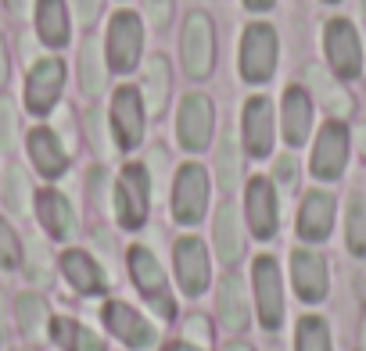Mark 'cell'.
Masks as SVG:
<instances>
[{
	"mask_svg": "<svg viewBox=\"0 0 366 351\" xmlns=\"http://www.w3.org/2000/svg\"><path fill=\"white\" fill-rule=\"evenodd\" d=\"M345 161H348V129L334 118L320 129L309 168H312L316 180H337V176L345 172Z\"/></svg>",
	"mask_w": 366,
	"mask_h": 351,
	"instance_id": "30bf717a",
	"label": "cell"
},
{
	"mask_svg": "<svg viewBox=\"0 0 366 351\" xmlns=\"http://www.w3.org/2000/svg\"><path fill=\"white\" fill-rule=\"evenodd\" d=\"M19 262H22V244L8 226V219H0V269H19Z\"/></svg>",
	"mask_w": 366,
	"mask_h": 351,
	"instance_id": "d590c367",
	"label": "cell"
},
{
	"mask_svg": "<svg viewBox=\"0 0 366 351\" xmlns=\"http://www.w3.org/2000/svg\"><path fill=\"white\" fill-rule=\"evenodd\" d=\"M334 226V198L327 190H309L298 212V237L302 240H327Z\"/></svg>",
	"mask_w": 366,
	"mask_h": 351,
	"instance_id": "ffe728a7",
	"label": "cell"
},
{
	"mask_svg": "<svg viewBox=\"0 0 366 351\" xmlns=\"http://www.w3.org/2000/svg\"><path fill=\"white\" fill-rule=\"evenodd\" d=\"M212 240H216V255H219L223 265L241 262V255H244V230H241V212L234 208V201H223L216 208Z\"/></svg>",
	"mask_w": 366,
	"mask_h": 351,
	"instance_id": "d6986e66",
	"label": "cell"
},
{
	"mask_svg": "<svg viewBox=\"0 0 366 351\" xmlns=\"http://www.w3.org/2000/svg\"><path fill=\"white\" fill-rule=\"evenodd\" d=\"M72 4H76V15H79L83 26H90L101 15V0H72Z\"/></svg>",
	"mask_w": 366,
	"mask_h": 351,
	"instance_id": "60d3db41",
	"label": "cell"
},
{
	"mask_svg": "<svg viewBox=\"0 0 366 351\" xmlns=\"http://www.w3.org/2000/svg\"><path fill=\"white\" fill-rule=\"evenodd\" d=\"M165 351H205V347H198V344H191V340H176V344H169Z\"/></svg>",
	"mask_w": 366,
	"mask_h": 351,
	"instance_id": "ee69618b",
	"label": "cell"
},
{
	"mask_svg": "<svg viewBox=\"0 0 366 351\" xmlns=\"http://www.w3.org/2000/svg\"><path fill=\"white\" fill-rule=\"evenodd\" d=\"M51 337L58 340V347L65 351H104L101 337L86 326H79L76 319H54L51 322Z\"/></svg>",
	"mask_w": 366,
	"mask_h": 351,
	"instance_id": "f1b7e54d",
	"label": "cell"
},
{
	"mask_svg": "<svg viewBox=\"0 0 366 351\" xmlns=\"http://www.w3.org/2000/svg\"><path fill=\"white\" fill-rule=\"evenodd\" d=\"M0 340H4V301H0Z\"/></svg>",
	"mask_w": 366,
	"mask_h": 351,
	"instance_id": "c3c4849f",
	"label": "cell"
},
{
	"mask_svg": "<svg viewBox=\"0 0 366 351\" xmlns=\"http://www.w3.org/2000/svg\"><path fill=\"white\" fill-rule=\"evenodd\" d=\"M104 83H108V68L101 58V44H97V36H86L79 47V86L86 97H97V93H104Z\"/></svg>",
	"mask_w": 366,
	"mask_h": 351,
	"instance_id": "484cf974",
	"label": "cell"
},
{
	"mask_svg": "<svg viewBox=\"0 0 366 351\" xmlns=\"http://www.w3.org/2000/svg\"><path fill=\"white\" fill-rule=\"evenodd\" d=\"M273 180H277V187H284V190H291V187L298 183V165H295L291 154H280V158H277V165H273Z\"/></svg>",
	"mask_w": 366,
	"mask_h": 351,
	"instance_id": "74e56055",
	"label": "cell"
},
{
	"mask_svg": "<svg viewBox=\"0 0 366 351\" xmlns=\"http://www.w3.org/2000/svg\"><path fill=\"white\" fill-rule=\"evenodd\" d=\"M280 126H284V140L291 147H302L309 140L312 129V101L302 86H287L284 90V104H280Z\"/></svg>",
	"mask_w": 366,
	"mask_h": 351,
	"instance_id": "ac0fdd59",
	"label": "cell"
},
{
	"mask_svg": "<svg viewBox=\"0 0 366 351\" xmlns=\"http://www.w3.org/2000/svg\"><path fill=\"white\" fill-rule=\"evenodd\" d=\"M295 351H330V330L323 319L316 315H305L298 322V333H295Z\"/></svg>",
	"mask_w": 366,
	"mask_h": 351,
	"instance_id": "1f68e13d",
	"label": "cell"
},
{
	"mask_svg": "<svg viewBox=\"0 0 366 351\" xmlns=\"http://www.w3.org/2000/svg\"><path fill=\"white\" fill-rule=\"evenodd\" d=\"M359 147H362V154H366V126L359 129Z\"/></svg>",
	"mask_w": 366,
	"mask_h": 351,
	"instance_id": "681fc988",
	"label": "cell"
},
{
	"mask_svg": "<svg viewBox=\"0 0 366 351\" xmlns=\"http://www.w3.org/2000/svg\"><path fill=\"white\" fill-rule=\"evenodd\" d=\"M277 68V33L266 22H252L241 40V76L244 83H266Z\"/></svg>",
	"mask_w": 366,
	"mask_h": 351,
	"instance_id": "5b68a950",
	"label": "cell"
},
{
	"mask_svg": "<svg viewBox=\"0 0 366 351\" xmlns=\"http://www.w3.org/2000/svg\"><path fill=\"white\" fill-rule=\"evenodd\" d=\"M216 305H219V319H223L227 330H244V326H248V297H244L241 276L227 273V276L219 280Z\"/></svg>",
	"mask_w": 366,
	"mask_h": 351,
	"instance_id": "603a6c76",
	"label": "cell"
},
{
	"mask_svg": "<svg viewBox=\"0 0 366 351\" xmlns=\"http://www.w3.org/2000/svg\"><path fill=\"white\" fill-rule=\"evenodd\" d=\"M86 122H90V136H94V143H97L101 151H108V140H104V126H101V115H97V111H90V115H86Z\"/></svg>",
	"mask_w": 366,
	"mask_h": 351,
	"instance_id": "b9f144b4",
	"label": "cell"
},
{
	"mask_svg": "<svg viewBox=\"0 0 366 351\" xmlns=\"http://www.w3.org/2000/svg\"><path fill=\"white\" fill-rule=\"evenodd\" d=\"M305 79H309V86L316 90L320 104H323L334 118H345V115L352 111V97H348V93H345V90H341V86H337L320 65H309V68H305Z\"/></svg>",
	"mask_w": 366,
	"mask_h": 351,
	"instance_id": "4316f807",
	"label": "cell"
},
{
	"mask_svg": "<svg viewBox=\"0 0 366 351\" xmlns=\"http://www.w3.org/2000/svg\"><path fill=\"white\" fill-rule=\"evenodd\" d=\"M15 312H19V326H22L29 337H40V333H44V326H47V305H44V297L22 294L19 305H15Z\"/></svg>",
	"mask_w": 366,
	"mask_h": 351,
	"instance_id": "d6a6232c",
	"label": "cell"
},
{
	"mask_svg": "<svg viewBox=\"0 0 366 351\" xmlns=\"http://www.w3.org/2000/svg\"><path fill=\"white\" fill-rule=\"evenodd\" d=\"M244 215H248V226L259 240H269L277 233V190L269 180L255 176L248 183V194H244Z\"/></svg>",
	"mask_w": 366,
	"mask_h": 351,
	"instance_id": "9a60e30c",
	"label": "cell"
},
{
	"mask_svg": "<svg viewBox=\"0 0 366 351\" xmlns=\"http://www.w3.org/2000/svg\"><path fill=\"white\" fill-rule=\"evenodd\" d=\"M359 344H362V351H366V315H362V333H359Z\"/></svg>",
	"mask_w": 366,
	"mask_h": 351,
	"instance_id": "f907efd6",
	"label": "cell"
},
{
	"mask_svg": "<svg viewBox=\"0 0 366 351\" xmlns=\"http://www.w3.org/2000/svg\"><path fill=\"white\" fill-rule=\"evenodd\" d=\"M108 65L115 72H133L137 61H140V51H144V26L133 11H119L112 22H108Z\"/></svg>",
	"mask_w": 366,
	"mask_h": 351,
	"instance_id": "8992f818",
	"label": "cell"
},
{
	"mask_svg": "<svg viewBox=\"0 0 366 351\" xmlns=\"http://www.w3.org/2000/svg\"><path fill=\"white\" fill-rule=\"evenodd\" d=\"M8 83V51H4V40H0V86Z\"/></svg>",
	"mask_w": 366,
	"mask_h": 351,
	"instance_id": "7bdbcfd3",
	"label": "cell"
},
{
	"mask_svg": "<svg viewBox=\"0 0 366 351\" xmlns=\"http://www.w3.org/2000/svg\"><path fill=\"white\" fill-rule=\"evenodd\" d=\"M227 351H252L244 340H234V344H227Z\"/></svg>",
	"mask_w": 366,
	"mask_h": 351,
	"instance_id": "7dc6e473",
	"label": "cell"
},
{
	"mask_svg": "<svg viewBox=\"0 0 366 351\" xmlns=\"http://www.w3.org/2000/svg\"><path fill=\"white\" fill-rule=\"evenodd\" d=\"M345 240H348V251L366 258V201L359 194L348 198V215H345Z\"/></svg>",
	"mask_w": 366,
	"mask_h": 351,
	"instance_id": "4dcf8cb0",
	"label": "cell"
},
{
	"mask_svg": "<svg viewBox=\"0 0 366 351\" xmlns=\"http://www.w3.org/2000/svg\"><path fill=\"white\" fill-rule=\"evenodd\" d=\"M252 283H255V305H259V322L266 330H277L284 319V283H280V265L277 258L262 255L252 265Z\"/></svg>",
	"mask_w": 366,
	"mask_h": 351,
	"instance_id": "ba28073f",
	"label": "cell"
},
{
	"mask_svg": "<svg viewBox=\"0 0 366 351\" xmlns=\"http://www.w3.org/2000/svg\"><path fill=\"white\" fill-rule=\"evenodd\" d=\"M216 180H219L223 194H234L241 183V151L230 133L219 140V151H216Z\"/></svg>",
	"mask_w": 366,
	"mask_h": 351,
	"instance_id": "f546056e",
	"label": "cell"
},
{
	"mask_svg": "<svg viewBox=\"0 0 366 351\" xmlns=\"http://www.w3.org/2000/svg\"><path fill=\"white\" fill-rule=\"evenodd\" d=\"M26 273L33 283H51V273H54V262H51V251L44 240L29 237V248H26Z\"/></svg>",
	"mask_w": 366,
	"mask_h": 351,
	"instance_id": "e575fe53",
	"label": "cell"
},
{
	"mask_svg": "<svg viewBox=\"0 0 366 351\" xmlns=\"http://www.w3.org/2000/svg\"><path fill=\"white\" fill-rule=\"evenodd\" d=\"M29 4H33V0H8V8L15 15H29Z\"/></svg>",
	"mask_w": 366,
	"mask_h": 351,
	"instance_id": "bcb514c9",
	"label": "cell"
},
{
	"mask_svg": "<svg viewBox=\"0 0 366 351\" xmlns=\"http://www.w3.org/2000/svg\"><path fill=\"white\" fill-rule=\"evenodd\" d=\"M129 276H133L137 290L154 305V312H158L162 319H172V315H176V301H172V294H169L165 273H162L158 258H154L147 248H140V244L129 248Z\"/></svg>",
	"mask_w": 366,
	"mask_h": 351,
	"instance_id": "277c9868",
	"label": "cell"
},
{
	"mask_svg": "<svg viewBox=\"0 0 366 351\" xmlns=\"http://www.w3.org/2000/svg\"><path fill=\"white\" fill-rule=\"evenodd\" d=\"M151 208V180L144 165H126L115 183V215L126 230H140Z\"/></svg>",
	"mask_w": 366,
	"mask_h": 351,
	"instance_id": "7a4b0ae2",
	"label": "cell"
},
{
	"mask_svg": "<svg viewBox=\"0 0 366 351\" xmlns=\"http://www.w3.org/2000/svg\"><path fill=\"white\" fill-rule=\"evenodd\" d=\"M244 8H248V11H269L273 0H244Z\"/></svg>",
	"mask_w": 366,
	"mask_h": 351,
	"instance_id": "f6af8a7d",
	"label": "cell"
},
{
	"mask_svg": "<svg viewBox=\"0 0 366 351\" xmlns=\"http://www.w3.org/2000/svg\"><path fill=\"white\" fill-rule=\"evenodd\" d=\"M323 47L330 58V68L341 79H355L362 72V47H359V33L348 19H330L323 29Z\"/></svg>",
	"mask_w": 366,
	"mask_h": 351,
	"instance_id": "52a82bcc",
	"label": "cell"
},
{
	"mask_svg": "<svg viewBox=\"0 0 366 351\" xmlns=\"http://www.w3.org/2000/svg\"><path fill=\"white\" fill-rule=\"evenodd\" d=\"M144 11H147V22L169 26V19H172V0H144Z\"/></svg>",
	"mask_w": 366,
	"mask_h": 351,
	"instance_id": "f35d334b",
	"label": "cell"
},
{
	"mask_svg": "<svg viewBox=\"0 0 366 351\" xmlns=\"http://www.w3.org/2000/svg\"><path fill=\"white\" fill-rule=\"evenodd\" d=\"M169 61L162 54H151L147 65H144V101H147V111H162L165 108V97H169Z\"/></svg>",
	"mask_w": 366,
	"mask_h": 351,
	"instance_id": "83f0119b",
	"label": "cell"
},
{
	"mask_svg": "<svg viewBox=\"0 0 366 351\" xmlns=\"http://www.w3.org/2000/svg\"><path fill=\"white\" fill-rule=\"evenodd\" d=\"M216 65V29L205 11H191L183 22V68L191 79H205Z\"/></svg>",
	"mask_w": 366,
	"mask_h": 351,
	"instance_id": "3957f363",
	"label": "cell"
},
{
	"mask_svg": "<svg viewBox=\"0 0 366 351\" xmlns=\"http://www.w3.org/2000/svg\"><path fill=\"white\" fill-rule=\"evenodd\" d=\"M61 273L79 294H104V273L86 251H65L61 255Z\"/></svg>",
	"mask_w": 366,
	"mask_h": 351,
	"instance_id": "cb8c5ba5",
	"label": "cell"
},
{
	"mask_svg": "<svg viewBox=\"0 0 366 351\" xmlns=\"http://www.w3.org/2000/svg\"><path fill=\"white\" fill-rule=\"evenodd\" d=\"M291 280H295V290H298L302 301L316 305V301L327 297V262L316 251L298 248L291 255Z\"/></svg>",
	"mask_w": 366,
	"mask_h": 351,
	"instance_id": "2e32d148",
	"label": "cell"
},
{
	"mask_svg": "<svg viewBox=\"0 0 366 351\" xmlns=\"http://www.w3.org/2000/svg\"><path fill=\"white\" fill-rule=\"evenodd\" d=\"M244 151L252 158H266L273 151V104L266 97H252L244 104Z\"/></svg>",
	"mask_w": 366,
	"mask_h": 351,
	"instance_id": "e0dca14e",
	"label": "cell"
},
{
	"mask_svg": "<svg viewBox=\"0 0 366 351\" xmlns=\"http://www.w3.org/2000/svg\"><path fill=\"white\" fill-rule=\"evenodd\" d=\"M187 337H191V344L205 347V344H209V337H212L209 319H205V315H191V319H187Z\"/></svg>",
	"mask_w": 366,
	"mask_h": 351,
	"instance_id": "ab89813d",
	"label": "cell"
},
{
	"mask_svg": "<svg viewBox=\"0 0 366 351\" xmlns=\"http://www.w3.org/2000/svg\"><path fill=\"white\" fill-rule=\"evenodd\" d=\"M36 212H40V223L47 226L51 237L69 240V237L76 233V215H72V205L65 201V194H58V190H40V194H36Z\"/></svg>",
	"mask_w": 366,
	"mask_h": 351,
	"instance_id": "7402d4cb",
	"label": "cell"
},
{
	"mask_svg": "<svg viewBox=\"0 0 366 351\" xmlns=\"http://www.w3.org/2000/svg\"><path fill=\"white\" fill-rule=\"evenodd\" d=\"M172 258H176V280H179L183 294L198 297V294L209 287V280H212V269H209V251H205V244H202L198 237H179V240H176V251H172Z\"/></svg>",
	"mask_w": 366,
	"mask_h": 351,
	"instance_id": "7c38bea8",
	"label": "cell"
},
{
	"mask_svg": "<svg viewBox=\"0 0 366 351\" xmlns=\"http://www.w3.org/2000/svg\"><path fill=\"white\" fill-rule=\"evenodd\" d=\"M36 33L47 47H65L69 44V8L65 0H36Z\"/></svg>",
	"mask_w": 366,
	"mask_h": 351,
	"instance_id": "d4e9b609",
	"label": "cell"
},
{
	"mask_svg": "<svg viewBox=\"0 0 366 351\" xmlns=\"http://www.w3.org/2000/svg\"><path fill=\"white\" fill-rule=\"evenodd\" d=\"M61 86H65V65L58 58H44L29 68V79H26V108L33 115H47L58 97H61Z\"/></svg>",
	"mask_w": 366,
	"mask_h": 351,
	"instance_id": "8fae6325",
	"label": "cell"
},
{
	"mask_svg": "<svg viewBox=\"0 0 366 351\" xmlns=\"http://www.w3.org/2000/svg\"><path fill=\"white\" fill-rule=\"evenodd\" d=\"M4 201H8V208L19 212V215L29 212V176H26L19 165H11L8 176H4Z\"/></svg>",
	"mask_w": 366,
	"mask_h": 351,
	"instance_id": "836d02e7",
	"label": "cell"
},
{
	"mask_svg": "<svg viewBox=\"0 0 366 351\" xmlns=\"http://www.w3.org/2000/svg\"><path fill=\"white\" fill-rule=\"evenodd\" d=\"M104 326H108L126 347L144 351V347L154 344V326H151L137 308H129L126 301H108V305H104Z\"/></svg>",
	"mask_w": 366,
	"mask_h": 351,
	"instance_id": "5bb4252c",
	"label": "cell"
},
{
	"mask_svg": "<svg viewBox=\"0 0 366 351\" xmlns=\"http://www.w3.org/2000/svg\"><path fill=\"white\" fill-rule=\"evenodd\" d=\"M209 208V176L202 165L187 161V165H179L176 172V183H172V219L183 223V226H194L202 223Z\"/></svg>",
	"mask_w": 366,
	"mask_h": 351,
	"instance_id": "6da1fadb",
	"label": "cell"
},
{
	"mask_svg": "<svg viewBox=\"0 0 366 351\" xmlns=\"http://www.w3.org/2000/svg\"><path fill=\"white\" fill-rule=\"evenodd\" d=\"M29 158H33V165L47 176V180H58V176L69 168L65 147H61L58 136H54L51 129H44V126L29 133Z\"/></svg>",
	"mask_w": 366,
	"mask_h": 351,
	"instance_id": "44dd1931",
	"label": "cell"
},
{
	"mask_svg": "<svg viewBox=\"0 0 366 351\" xmlns=\"http://www.w3.org/2000/svg\"><path fill=\"white\" fill-rule=\"evenodd\" d=\"M212 126H216V111H212V101L205 93H187L179 104V115H176V136L187 151H202L209 140H212Z\"/></svg>",
	"mask_w": 366,
	"mask_h": 351,
	"instance_id": "9c48e42d",
	"label": "cell"
},
{
	"mask_svg": "<svg viewBox=\"0 0 366 351\" xmlns=\"http://www.w3.org/2000/svg\"><path fill=\"white\" fill-rule=\"evenodd\" d=\"M327 4H334V0H327Z\"/></svg>",
	"mask_w": 366,
	"mask_h": 351,
	"instance_id": "816d5d0a",
	"label": "cell"
},
{
	"mask_svg": "<svg viewBox=\"0 0 366 351\" xmlns=\"http://www.w3.org/2000/svg\"><path fill=\"white\" fill-rule=\"evenodd\" d=\"M112 129L122 151H133L144 140V97L133 86H119L112 101Z\"/></svg>",
	"mask_w": 366,
	"mask_h": 351,
	"instance_id": "4fadbf2b",
	"label": "cell"
},
{
	"mask_svg": "<svg viewBox=\"0 0 366 351\" xmlns=\"http://www.w3.org/2000/svg\"><path fill=\"white\" fill-rule=\"evenodd\" d=\"M19 140V129H15V108L11 101H0V151H11Z\"/></svg>",
	"mask_w": 366,
	"mask_h": 351,
	"instance_id": "8d00e7d4",
	"label": "cell"
}]
</instances>
